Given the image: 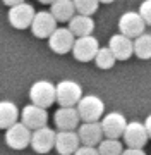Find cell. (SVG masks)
Listing matches in <instances>:
<instances>
[{"label": "cell", "mask_w": 151, "mask_h": 155, "mask_svg": "<svg viewBox=\"0 0 151 155\" xmlns=\"http://www.w3.org/2000/svg\"><path fill=\"white\" fill-rule=\"evenodd\" d=\"M100 4H112V2H115V0H98Z\"/></svg>", "instance_id": "31"}, {"label": "cell", "mask_w": 151, "mask_h": 155, "mask_svg": "<svg viewBox=\"0 0 151 155\" xmlns=\"http://www.w3.org/2000/svg\"><path fill=\"white\" fill-rule=\"evenodd\" d=\"M38 2H39V4H45V5H52L55 0H38Z\"/></svg>", "instance_id": "30"}, {"label": "cell", "mask_w": 151, "mask_h": 155, "mask_svg": "<svg viewBox=\"0 0 151 155\" xmlns=\"http://www.w3.org/2000/svg\"><path fill=\"white\" fill-rule=\"evenodd\" d=\"M72 155H98V150H96V147H84V145H79V148L76 150Z\"/></svg>", "instance_id": "26"}, {"label": "cell", "mask_w": 151, "mask_h": 155, "mask_svg": "<svg viewBox=\"0 0 151 155\" xmlns=\"http://www.w3.org/2000/svg\"><path fill=\"white\" fill-rule=\"evenodd\" d=\"M93 61H95V64L100 67V69H112V67L115 66V62H117L108 47H100Z\"/></svg>", "instance_id": "23"}, {"label": "cell", "mask_w": 151, "mask_h": 155, "mask_svg": "<svg viewBox=\"0 0 151 155\" xmlns=\"http://www.w3.org/2000/svg\"><path fill=\"white\" fill-rule=\"evenodd\" d=\"M100 48V43L98 40L93 36V35H88V36H81V38L74 40L72 45V55L76 61L79 62H91L95 59L96 52Z\"/></svg>", "instance_id": "5"}, {"label": "cell", "mask_w": 151, "mask_h": 155, "mask_svg": "<svg viewBox=\"0 0 151 155\" xmlns=\"http://www.w3.org/2000/svg\"><path fill=\"white\" fill-rule=\"evenodd\" d=\"M29 100L33 105L41 107V109L52 107L55 104V84L46 79H39L33 83L29 88Z\"/></svg>", "instance_id": "3"}, {"label": "cell", "mask_w": 151, "mask_h": 155, "mask_svg": "<svg viewBox=\"0 0 151 155\" xmlns=\"http://www.w3.org/2000/svg\"><path fill=\"white\" fill-rule=\"evenodd\" d=\"M144 124V129H146V134H148V140H151V114L146 117V121L143 122Z\"/></svg>", "instance_id": "28"}, {"label": "cell", "mask_w": 151, "mask_h": 155, "mask_svg": "<svg viewBox=\"0 0 151 155\" xmlns=\"http://www.w3.org/2000/svg\"><path fill=\"white\" fill-rule=\"evenodd\" d=\"M108 48L113 54L115 61H129L132 57V40L124 35H113L108 41Z\"/></svg>", "instance_id": "17"}, {"label": "cell", "mask_w": 151, "mask_h": 155, "mask_svg": "<svg viewBox=\"0 0 151 155\" xmlns=\"http://www.w3.org/2000/svg\"><path fill=\"white\" fill-rule=\"evenodd\" d=\"M5 5H9V9L11 7H14V5H19V4H23V2H26V0H2Z\"/></svg>", "instance_id": "29"}, {"label": "cell", "mask_w": 151, "mask_h": 155, "mask_svg": "<svg viewBox=\"0 0 151 155\" xmlns=\"http://www.w3.org/2000/svg\"><path fill=\"white\" fill-rule=\"evenodd\" d=\"M79 138L76 131H55L53 148L58 155H72L79 148Z\"/></svg>", "instance_id": "16"}, {"label": "cell", "mask_w": 151, "mask_h": 155, "mask_svg": "<svg viewBox=\"0 0 151 155\" xmlns=\"http://www.w3.org/2000/svg\"><path fill=\"white\" fill-rule=\"evenodd\" d=\"M69 31L74 35V38H81V36H88L95 31V21L90 16H81V14H74L69 19Z\"/></svg>", "instance_id": "18"}, {"label": "cell", "mask_w": 151, "mask_h": 155, "mask_svg": "<svg viewBox=\"0 0 151 155\" xmlns=\"http://www.w3.org/2000/svg\"><path fill=\"white\" fill-rule=\"evenodd\" d=\"M83 97V86L74 79H62L55 84V104L60 107H76Z\"/></svg>", "instance_id": "2"}, {"label": "cell", "mask_w": 151, "mask_h": 155, "mask_svg": "<svg viewBox=\"0 0 151 155\" xmlns=\"http://www.w3.org/2000/svg\"><path fill=\"white\" fill-rule=\"evenodd\" d=\"M19 122L24 124L28 129L34 131V129H39V127L46 126V122H48V112H46V109H41V107H36L33 104H29V105H26L21 110Z\"/></svg>", "instance_id": "8"}, {"label": "cell", "mask_w": 151, "mask_h": 155, "mask_svg": "<svg viewBox=\"0 0 151 155\" xmlns=\"http://www.w3.org/2000/svg\"><path fill=\"white\" fill-rule=\"evenodd\" d=\"M122 155H146L144 148H124Z\"/></svg>", "instance_id": "27"}, {"label": "cell", "mask_w": 151, "mask_h": 155, "mask_svg": "<svg viewBox=\"0 0 151 155\" xmlns=\"http://www.w3.org/2000/svg\"><path fill=\"white\" fill-rule=\"evenodd\" d=\"M29 28H31V31L36 38H48L57 29V21L48 11H39L34 14Z\"/></svg>", "instance_id": "12"}, {"label": "cell", "mask_w": 151, "mask_h": 155, "mask_svg": "<svg viewBox=\"0 0 151 155\" xmlns=\"http://www.w3.org/2000/svg\"><path fill=\"white\" fill-rule=\"evenodd\" d=\"M29 140H31V129H28L21 122H16L5 129V143L12 150H24L26 147H29Z\"/></svg>", "instance_id": "10"}, {"label": "cell", "mask_w": 151, "mask_h": 155, "mask_svg": "<svg viewBox=\"0 0 151 155\" xmlns=\"http://www.w3.org/2000/svg\"><path fill=\"white\" fill-rule=\"evenodd\" d=\"M122 138L127 148H144V145L148 143V134H146L144 124L139 121L127 122Z\"/></svg>", "instance_id": "11"}, {"label": "cell", "mask_w": 151, "mask_h": 155, "mask_svg": "<svg viewBox=\"0 0 151 155\" xmlns=\"http://www.w3.org/2000/svg\"><path fill=\"white\" fill-rule=\"evenodd\" d=\"M79 138V143L84 147H96L103 140V131H101L100 121L98 122H83L76 129Z\"/></svg>", "instance_id": "15"}, {"label": "cell", "mask_w": 151, "mask_h": 155, "mask_svg": "<svg viewBox=\"0 0 151 155\" xmlns=\"http://www.w3.org/2000/svg\"><path fill=\"white\" fill-rule=\"evenodd\" d=\"M74 4V11L76 14H81V16H93L98 7H100V2L98 0H72Z\"/></svg>", "instance_id": "24"}, {"label": "cell", "mask_w": 151, "mask_h": 155, "mask_svg": "<svg viewBox=\"0 0 151 155\" xmlns=\"http://www.w3.org/2000/svg\"><path fill=\"white\" fill-rule=\"evenodd\" d=\"M132 55H136L141 61L151 59V35L143 33L132 40Z\"/></svg>", "instance_id": "21"}, {"label": "cell", "mask_w": 151, "mask_h": 155, "mask_svg": "<svg viewBox=\"0 0 151 155\" xmlns=\"http://www.w3.org/2000/svg\"><path fill=\"white\" fill-rule=\"evenodd\" d=\"M48 47H50L52 52H55L58 55H64L72 50L74 45V35L69 31V28H57L53 33L48 36Z\"/></svg>", "instance_id": "13"}, {"label": "cell", "mask_w": 151, "mask_h": 155, "mask_svg": "<svg viewBox=\"0 0 151 155\" xmlns=\"http://www.w3.org/2000/svg\"><path fill=\"white\" fill-rule=\"evenodd\" d=\"M100 126L103 131V138L118 140L122 138L124 129L127 126V119L120 112H108L103 114V117L100 119Z\"/></svg>", "instance_id": "4"}, {"label": "cell", "mask_w": 151, "mask_h": 155, "mask_svg": "<svg viewBox=\"0 0 151 155\" xmlns=\"http://www.w3.org/2000/svg\"><path fill=\"white\" fill-rule=\"evenodd\" d=\"M76 110L83 122H98L105 114V104L96 95H84L77 102Z\"/></svg>", "instance_id": "1"}, {"label": "cell", "mask_w": 151, "mask_h": 155, "mask_svg": "<svg viewBox=\"0 0 151 155\" xmlns=\"http://www.w3.org/2000/svg\"><path fill=\"white\" fill-rule=\"evenodd\" d=\"M96 150H98V155H122L124 147L118 140L103 138L96 145Z\"/></svg>", "instance_id": "22"}, {"label": "cell", "mask_w": 151, "mask_h": 155, "mask_svg": "<svg viewBox=\"0 0 151 155\" xmlns=\"http://www.w3.org/2000/svg\"><path fill=\"white\" fill-rule=\"evenodd\" d=\"M137 14H139L141 19L144 21L146 26H148V24L151 26V0H144V2L141 4V5H139V11H137Z\"/></svg>", "instance_id": "25"}, {"label": "cell", "mask_w": 151, "mask_h": 155, "mask_svg": "<svg viewBox=\"0 0 151 155\" xmlns=\"http://www.w3.org/2000/svg\"><path fill=\"white\" fill-rule=\"evenodd\" d=\"M34 14H36L34 7L31 5V4L23 2V4L14 5V7L9 9V12H7V19H9V24H11L12 28L26 29V28L31 26V21H33Z\"/></svg>", "instance_id": "6"}, {"label": "cell", "mask_w": 151, "mask_h": 155, "mask_svg": "<svg viewBox=\"0 0 151 155\" xmlns=\"http://www.w3.org/2000/svg\"><path fill=\"white\" fill-rule=\"evenodd\" d=\"M53 141H55V131L48 126H43L39 129L31 131V140H29V147L36 152V153L45 155L53 150Z\"/></svg>", "instance_id": "9"}, {"label": "cell", "mask_w": 151, "mask_h": 155, "mask_svg": "<svg viewBox=\"0 0 151 155\" xmlns=\"http://www.w3.org/2000/svg\"><path fill=\"white\" fill-rule=\"evenodd\" d=\"M144 29H146V24L137 12L129 11V12H124L122 16L118 17V31H120V35L127 36V38L134 40L136 36L144 33Z\"/></svg>", "instance_id": "7"}, {"label": "cell", "mask_w": 151, "mask_h": 155, "mask_svg": "<svg viewBox=\"0 0 151 155\" xmlns=\"http://www.w3.org/2000/svg\"><path fill=\"white\" fill-rule=\"evenodd\" d=\"M48 12L53 16L57 22H69V19L76 14L72 0H55Z\"/></svg>", "instance_id": "20"}, {"label": "cell", "mask_w": 151, "mask_h": 155, "mask_svg": "<svg viewBox=\"0 0 151 155\" xmlns=\"http://www.w3.org/2000/svg\"><path fill=\"white\" fill-rule=\"evenodd\" d=\"M19 122V109L11 100L0 102V129H7L12 124Z\"/></svg>", "instance_id": "19"}, {"label": "cell", "mask_w": 151, "mask_h": 155, "mask_svg": "<svg viewBox=\"0 0 151 155\" xmlns=\"http://www.w3.org/2000/svg\"><path fill=\"white\" fill-rule=\"evenodd\" d=\"M53 119H55V126L58 131H76L81 122L76 107H58Z\"/></svg>", "instance_id": "14"}]
</instances>
